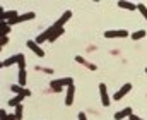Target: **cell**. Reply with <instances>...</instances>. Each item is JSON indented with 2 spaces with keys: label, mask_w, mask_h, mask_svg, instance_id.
<instances>
[{
  "label": "cell",
  "mask_w": 147,
  "mask_h": 120,
  "mask_svg": "<svg viewBox=\"0 0 147 120\" xmlns=\"http://www.w3.org/2000/svg\"><path fill=\"white\" fill-rule=\"evenodd\" d=\"M24 98H26V96H22V94H16L14 98H10V100H9V105H10V106H17V105H21V103H22V100H24Z\"/></svg>",
  "instance_id": "obj_17"
},
{
  "label": "cell",
  "mask_w": 147,
  "mask_h": 120,
  "mask_svg": "<svg viewBox=\"0 0 147 120\" xmlns=\"http://www.w3.org/2000/svg\"><path fill=\"white\" fill-rule=\"evenodd\" d=\"M132 115H134V113H132V108H130V106H127V108H123V110H120V112H116L113 119H115V120H121V119H127V117L130 119Z\"/></svg>",
  "instance_id": "obj_11"
},
{
  "label": "cell",
  "mask_w": 147,
  "mask_h": 120,
  "mask_svg": "<svg viewBox=\"0 0 147 120\" xmlns=\"http://www.w3.org/2000/svg\"><path fill=\"white\" fill-rule=\"evenodd\" d=\"M70 17H72V10H65V12L60 16V19H58L53 26H57V28H63V26H65V22H69V21H70Z\"/></svg>",
  "instance_id": "obj_8"
},
{
  "label": "cell",
  "mask_w": 147,
  "mask_h": 120,
  "mask_svg": "<svg viewBox=\"0 0 147 120\" xmlns=\"http://www.w3.org/2000/svg\"><path fill=\"white\" fill-rule=\"evenodd\" d=\"M19 17V14H17V10H3L2 12V21H7V22H10V21H14V19H17Z\"/></svg>",
  "instance_id": "obj_12"
},
{
  "label": "cell",
  "mask_w": 147,
  "mask_h": 120,
  "mask_svg": "<svg viewBox=\"0 0 147 120\" xmlns=\"http://www.w3.org/2000/svg\"><path fill=\"white\" fill-rule=\"evenodd\" d=\"M0 120H17V119H16V115H12V113H10V115H5V117H2Z\"/></svg>",
  "instance_id": "obj_24"
},
{
  "label": "cell",
  "mask_w": 147,
  "mask_h": 120,
  "mask_svg": "<svg viewBox=\"0 0 147 120\" xmlns=\"http://www.w3.org/2000/svg\"><path fill=\"white\" fill-rule=\"evenodd\" d=\"M120 9H127V10H137V3H132V2H127V0H120L116 3Z\"/></svg>",
  "instance_id": "obj_15"
},
{
  "label": "cell",
  "mask_w": 147,
  "mask_h": 120,
  "mask_svg": "<svg viewBox=\"0 0 147 120\" xmlns=\"http://www.w3.org/2000/svg\"><path fill=\"white\" fill-rule=\"evenodd\" d=\"M130 36L127 29H110V31H105V38H127Z\"/></svg>",
  "instance_id": "obj_3"
},
{
  "label": "cell",
  "mask_w": 147,
  "mask_h": 120,
  "mask_svg": "<svg viewBox=\"0 0 147 120\" xmlns=\"http://www.w3.org/2000/svg\"><path fill=\"white\" fill-rule=\"evenodd\" d=\"M99 98H101V105L103 106H110V96H108V87L105 82L99 84Z\"/></svg>",
  "instance_id": "obj_4"
},
{
  "label": "cell",
  "mask_w": 147,
  "mask_h": 120,
  "mask_svg": "<svg viewBox=\"0 0 147 120\" xmlns=\"http://www.w3.org/2000/svg\"><path fill=\"white\" fill-rule=\"evenodd\" d=\"M10 91H14L16 94H22V96H26V98L31 96V91L26 89L24 86H19V84H12V86H10Z\"/></svg>",
  "instance_id": "obj_10"
},
{
  "label": "cell",
  "mask_w": 147,
  "mask_h": 120,
  "mask_svg": "<svg viewBox=\"0 0 147 120\" xmlns=\"http://www.w3.org/2000/svg\"><path fill=\"white\" fill-rule=\"evenodd\" d=\"M14 115H16V119H17V120H22V119H24V105H22V103L16 106V112H14Z\"/></svg>",
  "instance_id": "obj_18"
},
{
  "label": "cell",
  "mask_w": 147,
  "mask_h": 120,
  "mask_svg": "<svg viewBox=\"0 0 147 120\" xmlns=\"http://www.w3.org/2000/svg\"><path fill=\"white\" fill-rule=\"evenodd\" d=\"M146 35H147L146 31H144V29H140V31H134V33L130 35V38H132L134 41H137V40H142Z\"/></svg>",
  "instance_id": "obj_20"
},
{
  "label": "cell",
  "mask_w": 147,
  "mask_h": 120,
  "mask_svg": "<svg viewBox=\"0 0 147 120\" xmlns=\"http://www.w3.org/2000/svg\"><path fill=\"white\" fill-rule=\"evenodd\" d=\"M74 96H75V86H69L67 89H65V105L67 106H72L74 103Z\"/></svg>",
  "instance_id": "obj_7"
},
{
  "label": "cell",
  "mask_w": 147,
  "mask_h": 120,
  "mask_svg": "<svg viewBox=\"0 0 147 120\" xmlns=\"http://www.w3.org/2000/svg\"><path fill=\"white\" fill-rule=\"evenodd\" d=\"M74 84V79L72 77H62V79H55L50 82V87L53 89V93H62L63 91V87L67 89L69 86H72Z\"/></svg>",
  "instance_id": "obj_1"
},
{
  "label": "cell",
  "mask_w": 147,
  "mask_h": 120,
  "mask_svg": "<svg viewBox=\"0 0 147 120\" xmlns=\"http://www.w3.org/2000/svg\"><path fill=\"white\" fill-rule=\"evenodd\" d=\"M10 35V24L7 21L2 22V36H9Z\"/></svg>",
  "instance_id": "obj_21"
},
{
  "label": "cell",
  "mask_w": 147,
  "mask_h": 120,
  "mask_svg": "<svg viewBox=\"0 0 147 120\" xmlns=\"http://www.w3.org/2000/svg\"><path fill=\"white\" fill-rule=\"evenodd\" d=\"M17 79H19V82H17L19 86H24V84H26V79H28L26 69H19V77H17Z\"/></svg>",
  "instance_id": "obj_19"
},
{
  "label": "cell",
  "mask_w": 147,
  "mask_h": 120,
  "mask_svg": "<svg viewBox=\"0 0 147 120\" xmlns=\"http://www.w3.org/2000/svg\"><path fill=\"white\" fill-rule=\"evenodd\" d=\"M7 43H9V36H2V38H0V46H2V48H3Z\"/></svg>",
  "instance_id": "obj_23"
},
{
  "label": "cell",
  "mask_w": 147,
  "mask_h": 120,
  "mask_svg": "<svg viewBox=\"0 0 147 120\" xmlns=\"http://www.w3.org/2000/svg\"><path fill=\"white\" fill-rule=\"evenodd\" d=\"M75 62H77V64H82L84 67H87V69H91V71H96V69H98V67H96L94 64L87 62V60H86L84 57H80V55H77V57H75Z\"/></svg>",
  "instance_id": "obj_16"
},
{
  "label": "cell",
  "mask_w": 147,
  "mask_h": 120,
  "mask_svg": "<svg viewBox=\"0 0 147 120\" xmlns=\"http://www.w3.org/2000/svg\"><path fill=\"white\" fill-rule=\"evenodd\" d=\"M146 72H147V67H146Z\"/></svg>",
  "instance_id": "obj_26"
},
{
  "label": "cell",
  "mask_w": 147,
  "mask_h": 120,
  "mask_svg": "<svg viewBox=\"0 0 147 120\" xmlns=\"http://www.w3.org/2000/svg\"><path fill=\"white\" fill-rule=\"evenodd\" d=\"M19 60H21V53L14 55V57H10V58H5V60L2 62V67H10V65H14V64H19Z\"/></svg>",
  "instance_id": "obj_14"
},
{
  "label": "cell",
  "mask_w": 147,
  "mask_h": 120,
  "mask_svg": "<svg viewBox=\"0 0 147 120\" xmlns=\"http://www.w3.org/2000/svg\"><path fill=\"white\" fill-rule=\"evenodd\" d=\"M77 119H79V120H87V117H86V113H84V112H80V113L77 115Z\"/></svg>",
  "instance_id": "obj_25"
},
{
  "label": "cell",
  "mask_w": 147,
  "mask_h": 120,
  "mask_svg": "<svg viewBox=\"0 0 147 120\" xmlns=\"http://www.w3.org/2000/svg\"><path fill=\"white\" fill-rule=\"evenodd\" d=\"M130 91H132V84H130V82H127V84H123V86H121L115 94H113V100H115V101H120V100H121V98H125Z\"/></svg>",
  "instance_id": "obj_2"
},
{
  "label": "cell",
  "mask_w": 147,
  "mask_h": 120,
  "mask_svg": "<svg viewBox=\"0 0 147 120\" xmlns=\"http://www.w3.org/2000/svg\"><path fill=\"white\" fill-rule=\"evenodd\" d=\"M34 17H36V14H34V12H26V14H21L17 19L10 21L9 24H10V26H14V24H21V22H26V21H33Z\"/></svg>",
  "instance_id": "obj_5"
},
{
  "label": "cell",
  "mask_w": 147,
  "mask_h": 120,
  "mask_svg": "<svg viewBox=\"0 0 147 120\" xmlns=\"http://www.w3.org/2000/svg\"><path fill=\"white\" fill-rule=\"evenodd\" d=\"M50 35H51V26H50V28H48V29H46V31H43V33H41V35H38L36 36V43L38 45H41V43H45V41H48L50 40Z\"/></svg>",
  "instance_id": "obj_13"
},
{
  "label": "cell",
  "mask_w": 147,
  "mask_h": 120,
  "mask_svg": "<svg viewBox=\"0 0 147 120\" xmlns=\"http://www.w3.org/2000/svg\"><path fill=\"white\" fill-rule=\"evenodd\" d=\"M137 10L144 16V19L147 21V7H146V3H137Z\"/></svg>",
  "instance_id": "obj_22"
},
{
  "label": "cell",
  "mask_w": 147,
  "mask_h": 120,
  "mask_svg": "<svg viewBox=\"0 0 147 120\" xmlns=\"http://www.w3.org/2000/svg\"><path fill=\"white\" fill-rule=\"evenodd\" d=\"M28 48H29L34 55H38L39 58H41V57H45V50H41V46H39L34 40H29V41H28Z\"/></svg>",
  "instance_id": "obj_6"
},
{
  "label": "cell",
  "mask_w": 147,
  "mask_h": 120,
  "mask_svg": "<svg viewBox=\"0 0 147 120\" xmlns=\"http://www.w3.org/2000/svg\"><path fill=\"white\" fill-rule=\"evenodd\" d=\"M65 33V28H57V26H51V35H50V43H53L55 40H58L62 35Z\"/></svg>",
  "instance_id": "obj_9"
}]
</instances>
